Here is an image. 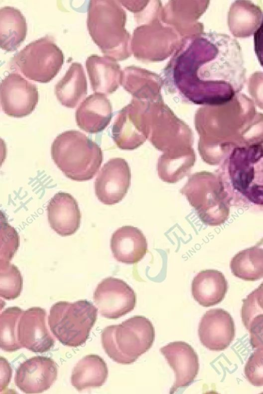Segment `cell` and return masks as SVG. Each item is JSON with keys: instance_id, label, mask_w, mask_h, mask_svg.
Segmentation results:
<instances>
[{"instance_id": "cell-1", "label": "cell", "mask_w": 263, "mask_h": 394, "mask_svg": "<svg viewBox=\"0 0 263 394\" xmlns=\"http://www.w3.org/2000/svg\"><path fill=\"white\" fill-rule=\"evenodd\" d=\"M204 129V156L211 164H220L235 148L263 141V114L244 94L228 102L212 105Z\"/></svg>"}, {"instance_id": "cell-2", "label": "cell", "mask_w": 263, "mask_h": 394, "mask_svg": "<svg viewBox=\"0 0 263 394\" xmlns=\"http://www.w3.org/2000/svg\"><path fill=\"white\" fill-rule=\"evenodd\" d=\"M219 165L231 207L263 212V141L234 148Z\"/></svg>"}, {"instance_id": "cell-3", "label": "cell", "mask_w": 263, "mask_h": 394, "mask_svg": "<svg viewBox=\"0 0 263 394\" xmlns=\"http://www.w3.org/2000/svg\"><path fill=\"white\" fill-rule=\"evenodd\" d=\"M52 158L68 178L82 182L92 179L103 161V153L97 144L77 130L65 131L53 140Z\"/></svg>"}, {"instance_id": "cell-4", "label": "cell", "mask_w": 263, "mask_h": 394, "mask_svg": "<svg viewBox=\"0 0 263 394\" xmlns=\"http://www.w3.org/2000/svg\"><path fill=\"white\" fill-rule=\"evenodd\" d=\"M155 329L144 316H135L119 325L104 329L101 333L103 348L114 361L130 364L152 346Z\"/></svg>"}, {"instance_id": "cell-5", "label": "cell", "mask_w": 263, "mask_h": 394, "mask_svg": "<svg viewBox=\"0 0 263 394\" xmlns=\"http://www.w3.org/2000/svg\"><path fill=\"white\" fill-rule=\"evenodd\" d=\"M97 317V308L86 300L61 301L50 309L48 325L57 339L65 346L85 343Z\"/></svg>"}, {"instance_id": "cell-6", "label": "cell", "mask_w": 263, "mask_h": 394, "mask_svg": "<svg viewBox=\"0 0 263 394\" xmlns=\"http://www.w3.org/2000/svg\"><path fill=\"white\" fill-rule=\"evenodd\" d=\"M64 54L52 37L46 35L35 40L16 53L10 61L11 69L27 79L48 83L60 70Z\"/></svg>"}, {"instance_id": "cell-7", "label": "cell", "mask_w": 263, "mask_h": 394, "mask_svg": "<svg viewBox=\"0 0 263 394\" xmlns=\"http://www.w3.org/2000/svg\"><path fill=\"white\" fill-rule=\"evenodd\" d=\"M181 192L205 225L219 226L228 220L231 206L218 174H205L197 182L189 183Z\"/></svg>"}, {"instance_id": "cell-8", "label": "cell", "mask_w": 263, "mask_h": 394, "mask_svg": "<svg viewBox=\"0 0 263 394\" xmlns=\"http://www.w3.org/2000/svg\"><path fill=\"white\" fill-rule=\"evenodd\" d=\"M93 301L100 314L109 319H117L134 310L136 295L123 280L109 277L102 280L93 293Z\"/></svg>"}, {"instance_id": "cell-9", "label": "cell", "mask_w": 263, "mask_h": 394, "mask_svg": "<svg viewBox=\"0 0 263 394\" xmlns=\"http://www.w3.org/2000/svg\"><path fill=\"white\" fill-rule=\"evenodd\" d=\"M2 109L9 116L21 118L30 114L39 101L35 84L17 73H10L0 85Z\"/></svg>"}, {"instance_id": "cell-10", "label": "cell", "mask_w": 263, "mask_h": 394, "mask_svg": "<svg viewBox=\"0 0 263 394\" xmlns=\"http://www.w3.org/2000/svg\"><path fill=\"white\" fill-rule=\"evenodd\" d=\"M57 376V365L52 359L36 356L20 365L16 371L14 381L22 391L36 393L48 389Z\"/></svg>"}, {"instance_id": "cell-11", "label": "cell", "mask_w": 263, "mask_h": 394, "mask_svg": "<svg viewBox=\"0 0 263 394\" xmlns=\"http://www.w3.org/2000/svg\"><path fill=\"white\" fill-rule=\"evenodd\" d=\"M46 311L32 307L23 311L18 324V341L22 348L33 352L44 353L54 344L46 325Z\"/></svg>"}, {"instance_id": "cell-12", "label": "cell", "mask_w": 263, "mask_h": 394, "mask_svg": "<svg viewBox=\"0 0 263 394\" xmlns=\"http://www.w3.org/2000/svg\"><path fill=\"white\" fill-rule=\"evenodd\" d=\"M198 335L201 344L210 350H224L235 337L233 319L222 309L208 310L201 319Z\"/></svg>"}, {"instance_id": "cell-13", "label": "cell", "mask_w": 263, "mask_h": 394, "mask_svg": "<svg viewBox=\"0 0 263 394\" xmlns=\"http://www.w3.org/2000/svg\"><path fill=\"white\" fill-rule=\"evenodd\" d=\"M160 351L175 373V382L170 393L193 382L198 373L199 364L198 356L191 345L184 342H174L161 348Z\"/></svg>"}, {"instance_id": "cell-14", "label": "cell", "mask_w": 263, "mask_h": 394, "mask_svg": "<svg viewBox=\"0 0 263 394\" xmlns=\"http://www.w3.org/2000/svg\"><path fill=\"white\" fill-rule=\"evenodd\" d=\"M125 165L120 158H113L105 164L98 173L95 189L99 200L105 205H111L121 201L129 186L125 176Z\"/></svg>"}, {"instance_id": "cell-15", "label": "cell", "mask_w": 263, "mask_h": 394, "mask_svg": "<svg viewBox=\"0 0 263 394\" xmlns=\"http://www.w3.org/2000/svg\"><path fill=\"white\" fill-rule=\"evenodd\" d=\"M50 227L58 234H74L80 226L81 214L77 201L70 194L60 192L49 201L47 208Z\"/></svg>"}, {"instance_id": "cell-16", "label": "cell", "mask_w": 263, "mask_h": 394, "mask_svg": "<svg viewBox=\"0 0 263 394\" xmlns=\"http://www.w3.org/2000/svg\"><path fill=\"white\" fill-rule=\"evenodd\" d=\"M110 248L117 261L133 264L141 260L147 252V240L137 227L123 226L112 234Z\"/></svg>"}, {"instance_id": "cell-17", "label": "cell", "mask_w": 263, "mask_h": 394, "mask_svg": "<svg viewBox=\"0 0 263 394\" xmlns=\"http://www.w3.org/2000/svg\"><path fill=\"white\" fill-rule=\"evenodd\" d=\"M75 118L77 126L86 132H101L111 118L109 101L102 94H92L81 102L76 110Z\"/></svg>"}, {"instance_id": "cell-18", "label": "cell", "mask_w": 263, "mask_h": 394, "mask_svg": "<svg viewBox=\"0 0 263 394\" xmlns=\"http://www.w3.org/2000/svg\"><path fill=\"white\" fill-rule=\"evenodd\" d=\"M228 289L224 275L216 270H203L195 276L192 282V294L198 303L209 307L220 303Z\"/></svg>"}, {"instance_id": "cell-19", "label": "cell", "mask_w": 263, "mask_h": 394, "mask_svg": "<svg viewBox=\"0 0 263 394\" xmlns=\"http://www.w3.org/2000/svg\"><path fill=\"white\" fill-rule=\"evenodd\" d=\"M262 19L263 12L258 6L250 1H236L228 12V26L234 37L246 38L254 34Z\"/></svg>"}, {"instance_id": "cell-20", "label": "cell", "mask_w": 263, "mask_h": 394, "mask_svg": "<svg viewBox=\"0 0 263 394\" xmlns=\"http://www.w3.org/2000/svg\"><path fill=\"white\" fill-rule=\"evenodd\" d=\"M87 93L86 75L81 64L72 63L64 76L55 84L54 94L63 106L74 108Z\"/></svg>"}, {"instance_id": "cell-21", "label": "cell", "mask_w": 263, "mask_h": 394, "mask_svg": "<svg viewBox=\"0 0 263 394\" xmlns=\"http://www.w3.org/2000/svg\"><path fill=\"white\" fill-rule=\"evenodd\" d=\"M27 32L26 19L21 11L5 6L0 9V46L7 51H14L25 40Z\"/></svg>"}, {"instance_id": "cell-22", "label": "cell", "mask_w": 263, "mask_h": 394, "mask_svg": "<svg viewBox=\"0 0 263 394\" xmlns=\"http://www.w3.org/2000/svg\"><path fill=\"white\" fill-rule=\"evenodd\" d=\"M108 368L104 360L96 354H88L81 359L73 369L72 385L78 390L99 387L105 382Z\"/></svg>"}, {"instance_id": "cell-23", "label": "cell", "mask_w": 263, "mask_h": 394, "mask_svg": "<svg viewBox=\"0 0 263 394\" xmlns=\"http://www.w3.org/2000/svg\"><path fill=\"white\" fill-rule=\"evenodd\" d=\"M232 274L246 281H256L263 277V247L258 243L242 250L231 259Z\"/></svg>"}, {"instance_id": "cell-24", "label": "cell", "mask_w": 263, "mask_h": 394, "mask_svg": "<svg viewBox=\"0 0 263 394\" xmlns=\"http://www.w3.org/2000/svg\"><path fill=\"white\" fill-rule=\"evenodd\" d=\"M85 64L92 89L95 93H107L112 90L113 70L108 60L92 55L87 58Z\"/></svg>"}, {"instance_id": "cell-25", "label": "cell", "mask_w": 263, "mask_h": 394, "mask_svg": "<svg viewBox=\"0 0 263 394\" xmlns=\"http://www.w3.org/2000/svg\"><path fill=\"white\" fill-rule=\"evenodd\" d=\"M23 310L17 307H9L0 315L1 349L12 352L22 348L18 341V324Z\"/></svg>"}, {"instance_id": "cell-26", "label": "cell", "mask_w": 263, "mask_h": 394, "mask_svg": "<svg viewBox=\"0 0 263 394\" xmlns=\"http://www.w3.org/2000/svg\"><path fill=\"white\" fill-rule=\"evenodd\" d=\"M23 289V278L18 268L13 264L0 263V296L6 300L18 297Z\"/></svg>"}, {"instance_id": "cell-27", "label": "cell", "mask_w": 263, "mask_h": 394, "mask_svg": "<svg viewBox=\"0 0 263 394\" xmlns=\"http://www.w3.org/2000/svg\"><path fill=\"white\" fill-rule=\"evenodd\" d=\"M0 232V263H9L18 248L19 236L16 230L2 217Z\"/></svg>"}, {"instance_id": "cell-28", "label": "cell", "mask_w": 263, "mask_h": 394, "mask_svg": "<svg viewBox=\"0 0 263 394\" xmlns=\"http://www.w3.org/2000/svg\"><path fill=\"white\" fill-rule=\"evenodd\" d=\"M261 313H263V282L243 300L241 315L246 328L253 317Z\"/></svg>"}, {"instance_id": "cell-29", "label": "cell", "mask_w": 263, "mask_h": 394, "mask_svg": "<svg viewBox=\"0 0 263 394\" xmlns=\"http://www.w3.org/2000/svg\"><path fill=\"white\" fill-rule=\"evenodd\" d=\"M245 374L253 386H263V348L250 355L245 367Z\"/></svg>"}, {"instance_id": "cell-30", "label": "cell", "mask_w": 263, "mask_h": 394, "mask_svg": "<svg viewBox=\"0 0 263 394\" xmlns=\"http://www.w3.org/2000/svg\"><path fill=\"white\" fill-rule=\"evenodd\" d=\"M248 89L254 103L263 110V72L256 71L250 76Z\"/></svg>"}, {"instance_id": "cell-31", "label": "cell", "mask_w": 263, "mask_h": 394, "mask_svg": "<svg viewBox=\"0 0 263 394\" xmlns=\"http://www.w3.org/2000/svg\"><path fill=\"white\" fill-rule=\"evenodd\" d=\"M247 329L250 333V343L253 348H263V313L250 321Z\"/></svg>"}, {"instance_id": "cell-32", "label": "cell", "mask_w": 263, "mask_h": 394, "mask_svg": "<svg viewBox=\"0 0 263 394\" xmlns=\"http://www.w3.org/2000/svg\"><path fill=\"white\" fill-rule=\"evenodd\" d=\"M254 51L260 65L263 67V19L254 33Z\"/></svg>"}, {"instance_id": "cell-33", "label": "cell", "mask_w": 263, "mask_h": 394, "mask_svg": "<svg viewBox=\"0 0 263 394\" xmlns=\"http://www.w3.org/2000/svg\"><path fill=\"white\" fill-rule=\"evenodd\" d=\"M1 384L0 391L2 392L8 385L11 377L12 369L8 361L1 357Z\"/></svg>"}, {"instance_id": "cell-34", "label": "cell", "mask_w": 263, "mask_h": 394, "mask_svg": "<svg viewBox=\"0 0 263 394\" xmlns=\"http://www.w3.org/2000/svg\"><path fill=\"white\" fill-rule=\"evenodd\" d=\"M257 243L263 247V237Z\"/></svg>"}]
</instances>
